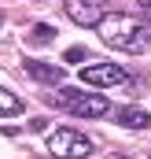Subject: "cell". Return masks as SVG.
I'll return each instance as SVG.
<instances>
[{
  "mask_svg": "<svg viewBox=\"0 0 151 159\" xmlns=\"http://www.w3.org/2000/svg\"><path fill=\"white\" fill-rule=\"evenodd\" d=\"M100 41L103 44H111L118 52H125V56H144L151 44V22H140V19H133V15H107L100 26Z\"/></svg>",
  "mask_w": 151,
  "mask_h": 159,
  "instance_id": "cell-1",
  "label": "cell"
},
{
  "mask_svg": "<svg viewBox=\"0 0 151 159\" xmlns=\"http://www.w3.org/2000/svg\"><path fill=\"white\" fill-rule=\"evenodd\" d=\"M48 104H52V107H63V111H70V115H81V119H103V115L111 111V100H107V96L88 93V89H63V85H59V93H55Z\"/></svg>",
  "mask_w": 151,
  "mask_h": 159,
  "instance_id": "cell-2",
  "label": "cell"
},
{
  "mask_svg": "<svg viewBox=\"0 0 151 159\" xmlns=\"http://www.w3.org/2000/svg\"><path fill=\"white\" fill-rule=\"evenodd\" d=\"M48 152L55 159H88L96 152V144H92V137H85V133H77L70 126H59L52 137H48Z\"/></svg>",
  "mask_w": 151,
  "mask_h": 159,
  "instance_id": "cell-3",
  "label": "cell"
},
{
  "mask_svg": "<svg viewBox=\"0 0 151 159\" xmlns=\"http://www.w3.org/2000/svg\"><path fill=\"white\" fill-rule=\"evenodd\" d=\"M81 81L88 89H111V85H125V81H133V78L118 63H85L81 67Z\"/></svg>",
  "mask_w": 151,
  "mask_h": 159,
  "instance_id": "cell-4",
  "label": "cell"
},
{
  "mask_svg": "<svg viewBox=\"0 0 151 159\" xmlns=\"http://www.w3.org/2000/svg\"><path fill=\"white\" fill-rule=\"evenodd\" d=\"M67 15L77 26H100L107 19V0H67Z\"/></svg>",
  "mask_w": 151,
  "mask_h": 159,
  "instance_id": "cell-5",
  "label": "cell"
},
{
  "mask_svg": "<svg viewBox=\"0 0 151 159\" xmlns=\"http://www.w3.org/2000/svg\"><path fill=\"white\" fill-rule=\"evenodd\" d=\"M26 74L41 85H63L67 70L63 67H52V63H41V59H26Z\"/></svg>",
  "mask_w": 151,
  "mask_h": 159,
  "instance_id": "cell-6",
  "label": "cell"
},
{
  "mask_svg": "<svg viewBox=\"0 0 151 159\" xmlns=\"http://www.w3.org/2000/svg\"><path fill=\"white\" fill-rule=\"evenodd\" d=\"M114 122H118L122 129H151V115L144 111V107H136V104H125V107H118Z\"/></svg>",
  "mask_w": 151,
  "mask_h": 159,
  "instance_id": "cell-7",
  "label": "cell"
},
{
  "mask_svg": "<svg viewBox=\"0 0 151 159\" xmlns=\"http://www.w3.org/2000/svg\"><path fill=\"white\" fill-rule=\"evenodd\" d=\"M26 111V104L11 93V89H0V119H15V115H22Z\"/></svg>",
  "mask_w": 151,
  "mask_h": 159,
  "instance_id": "cell-8",
  "label": "cell"
},
{
  "mask_svg": "<svg viewBox=\"0 0 151 159\" xmlns=\"http://www.w3.org/2000/svg\"><path fill=\"white\" fill-rule=\"evenodd\" d=\"M26 41H30V44H52V41H55V30H52V26H30V30H26Z\"/></svg>",
  "mask_w": 151,
  "mask_h": 159,
  "instance_id": "cell-9",
  "label": "cell"
},
{
  "mask_svg": "<svg viewBox=\"0 0 151 159\" xmlns=\"http://www.w3.org/2000/svg\"><path fill=\"white\" fill-rule=\"evenodd\" d=\"M81 59H85V48H70L67 52V63H81Z\"/></svg>",
  "mask_w": 151,
  "mask_h": 159,
  "instance_id": "cell-10",
  "label": "cell"
},
{
  "mask_svg": "<svg viewBox=\"0 0 151 159\" xmlns=\"http://www.w3.org/2000/svg\"><path fill=\"white\" fill-rule=\"evenodd\" d=\"M136 4H140V7L148 11V22H151V0H136Z\"/></svg>",
  "mask_w": 151,
  "mask_h": 159,
  "instance_id": "cell-11",
  "label": "cell"
},
{
  "mask_svg": "<svg viewBox=\"0 0 151 159\" xmlns=\"http://www.w3.org/2000/svg\"><path fill=\"white\" fill-rule=\"evenodd\" d=\"M107 159H125V156H118V152H114V156H107Z\"/></svg>",
  "mask_w": 151,
  "mask_h": 159,
  "instance_id": "cell-12",
  "label": "cell"
},
{
  "mask_svg": "<svg viewBox=\"0 0 151 159\" xmlns=\"http://www.w3.org/2000/svg\"><path fill=\"white\" fill-rule=\"evenodd\" d=\"M0 26H4V11H0Z\"/></svg>",
  "mask_w": 151,
  "mask_h": 159,
  "instance_id": "cell-13",
  "label": "cell"
}]
</instances>
